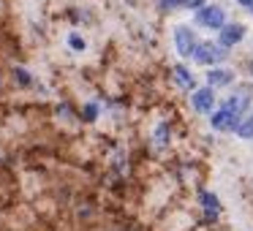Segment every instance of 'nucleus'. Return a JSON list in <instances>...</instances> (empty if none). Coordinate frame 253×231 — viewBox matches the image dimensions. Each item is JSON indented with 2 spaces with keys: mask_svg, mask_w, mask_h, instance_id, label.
I'll return each instance as SVG.
<instances>
[{
  "mask_svg": "<svg viewBox=\"0 0 253 231\" xmlns=\"http://www.w3.org/2000/svg\"><path fill=\"white\" fill-rule=\"evenodd\" d=\"M210 122H212V128H215V131H232V128H237V117H234L229 109L215 112V115L210 117Z\"/></svg>",
  "mask_w": 253,
  "mask_h": 231,
  "instance_id": "obj_1",
  "label": "nucleus"
},
{
  "mask_svg": "<svg viewBox=\"0 0 253 231\" xmlns=\"http://www.w3.org/2000/svg\"><path fill=\"white\" fill-rule=\"evenodd\" d=\"M212 103H215V95H212V90H199V93L193 95V106H196L199 112H210Z\"/></svg>",
  "mask_w": 253,
  "mask_h": 231,
  "instance_id": "obj_2",
  "label": "nucleus"
},
{
  "mask_svg": "<svg viewBox=\"0 0 253 231\" xmlns=\"http://www.w3.org/2000/svg\"><path fill=\"white\" fill-rule=\"evenodd\" d=\"M202 207H204L207 212H210V215H218L220 212V204H218V196H215V193H202Z\"/></svg>",
  "mask_w": 253,
  "mask_h": 231,
  "instance_id": "obj_3",
  "label": "nucleus"
},
{
  "mask_svg": "<svg viewBox=\"0 0 253 231\" xmlns=\"http://www.w3.org/2000/svg\"><path fill=\"white\" fill-rule=\"evenodd\" d=\"M177 44H180V52H183V54H191L193 35H188V30H185V27H180V30H177Z\"/></svg>",
  "mask_w": 253,
  "mask_h": 231,
  "instance_id": "obj_4",
  "label": "nucleus"
},
{
  "mask_svg": "<svg viewBox=\"0 0 253 231\" xmlns=\"http://www.w3.org/2000/svg\"><path fill=\"white\" fill-rule=\"evenodd\" d=\"M237 133L239 139H253V117H248L242 125H237Z\"/></svg>",
  "mask_w": 253,
  "mask_h": 231,
  "instance_id": "obj_5",
  "label": "nucleus"
},
{
  "mask_svg": "<svg viewBox=\"0 0 253 231\" xmlns=\"http://www.w3.org/2000/svg\"><path fill=\"white\" fill-rule=\"evenodd\" d=\"M239 38H242V27H229V30L223 33L226 44H234V41H239Z\"/></svg>",
  "mask_w": 253,
  "mask_h": 231,
  "instance_id": "obj_6",
  "label": "nucleus"
},
{
  "mask_svg": "<svg viewBox=\"0 0 253 231\" xmlns=\"http://www.w3.org/2000/svg\"><path fill=\"white\" fill-rule=\"evenodd\" d=\"M229 79H232L229 71H215V74H210V84H226Z\"/></svg>",
  "mask_w": 253,
  "mask_h": 231,
  "instance_id": "obj_7",
  "label": "nucleus"
},
{
  "mask_svg": "<svg viewBox=\"0 0 253 231\" xmlns=\"http://www.w3.org/2000/svg\"><path fill=\"white\" fill-rule=\"evenodd\" d=\"M204 22H212V25H218V22H220V11H218V8L207 11V14H204Z\"/></svg>",
  "mask_w": 253,
  "mask_h": 231,
  "instance_id": "obj_8",
  "label": "nucleus"
},
{
  "mask_svg": "<svg viewBox=\"0 0 253 231\" xmlns=\"http://www.w3.org/2000/svg\"><path fill=\"white\" fill-rule=\"evenodd\" d=\"M71 47H74V49H84V41L79 38V35H71Z\"/></svg>",
  "mask_w": 253,
  "mask_h": 231,
  "instance_id": "obj_9",
  "label": "nucleus"
},
{
  "mask_svg": "<svg viewBox=\"0 0 253 231\" xmlns=\"http://www.w3.org/2000/svg\"><path fill=\"white\" fill-rule=\"evenodd\" d=\"M166 125H161V128H158V144H166Z\"/></svg>",
  "mask_w": 253,
  "mask_h": 231,
  "instance_id": "obj_10",
  "label": "nucleus"
},
{
  "mask_svg": "<svg viewBox=\"0 0 253 231\" xmlns=\"http://www.w3.org/2000/svg\"><path fill=\"white\" fill-rule=\"evenodd\" d=\"M84 115H87L84 120H96V106H87L84 109Z\"/></svg>",
  "mask_w": 253,
  "mask_h": 231,
  "instance_id": "obj_11",
  "label": "nucleus"
},
{
  "mask_svg": "<svg viewBox=\"0 0 253 231\" xmlns=\"http://www.w3.org/2000/svg\"><path fill=\"white\" fill-rule=\"evenodd\" d=\"M242 3H253V0H242Z\"/></svg>",
  "mask_w": 253,
  "mask_h": 231,
  "instance_id": "obj_12",
  "label": "nucleus"
},
{
  "mask_svg": "<svg viewBox=\"0 0 253 231\" xmlns=\"http://www.w3.org/2000/svg\"><path fill=\"white\" fill-rule=\"evenodd\" d=\"M191 3H199V0H191Z\"/></svg>",
  "mask_w": 253,
  "mask_h": 231,
  "instance_id": "obj_13",
  "label": "nucleus"
}]
</instances>
